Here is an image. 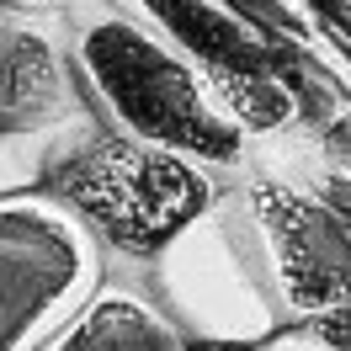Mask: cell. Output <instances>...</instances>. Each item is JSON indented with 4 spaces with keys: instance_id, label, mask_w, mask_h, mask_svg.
<instances>
[{
    "instance_id": "obj_1",
    "label": "cell",
    "mask_w": 351,
    "mask_h": 351,
    "mask_svg": "<svg viewBox=\"0 0 351 351\" xmlns=\"http://www.w3.org/2000/svg\"><path fill=\"white\" fill-rule=\"evenodd\" d=\"M53 192L123 256H154L202 213V176L154 144L96 138L53 171Z\"/></svg>"
},
{
    "instance_id": "obj_2",
    "label": "cell",
    "mask_w": 351,
    "mask_h": 351,
    "mask_svg": "<svg viewBox=\"0 0 351 351\" xmlns=\"http://www.w3.org/2000/svg\"><path fill=\"white\" fill-rule=\"evenodd\" d=\"M80 53L107 107L123 117L128 133H138V144H154L165 154H202V160H229L240 149V133L208 112L192 69H181L165 48L138 38L133 27H90L80 38Z\"/></svg>"
},
{
    "instance_id": "obj_3",
    "label": "cell",
    "mask_w": 351,
    "mask_h": 351,
    "mask_svg": "<svg viewBox=\"0 0 351 351\" xmlns=\"http://www.w3.org/2000/svg\"><path fill=\"white\" fill-rule=\"evenodd\" d=\"M256 213L271 234L287 304L304 308L308 319L335 304H351V213L346 208L298 197L287 186H261Z\"/></svg>"
},
{
    "instance_id": "obj_4",
    "label": "cell",
    "mask_w": 351,
    "mask_h": 351,
    "mask_svg": "<svg viewBox=\"0 0 351 351\" xmlns=\"http://www.w3.org/2000/svg\"><path fill=\"white\" fill-rule=\"evenodd\" d=\"M144 5L181 38V48L197 53V64L208 69L219 96L250 128H277L287 117V90L266 64V48L234 16H223L208 0H144Z\"/></svg>"
},
{
    "instance_id": "obj_5",
    "label": "cell",
    "mask_w": 351,
    "mask_h": 351,
    "mask_svg": "<svg viewBox=\"0 0 351 351\" xmlns=\"http://www.w3.org/2000/svg\"><path fill=\"white\" fill-rule=\"evenodd\" d=\"M75 277V245L59 223L32 208H0V351L22 341V330L59 298Z\"/></svg>"
},
{
    "instance_id": "obj_6",
    "label": "cell",
    "mask_w": 351,
    "mask_h": 351,
    "mask_svg": "<svg viewBox=\"0 0 351 351\" xmlns=\"http://www.w3.org/2000/svg\"><path fill=\"white\" fill-rule=\"evenodd\" d=\"M59 96H64V75L48 43L22 27H0V117L32 123L48 107H59Z\"/></svg>"
},
{
    "instance_id": "obj_7",
    "label": "cell",
    "mask_w": 351,
    "mask_h": 351,
    "mask_svg": "<svg viewBox=\"0 0 351 351\" xmlns=\"http://www.w3.org/2000/svg\"><path fill=\"white\" fill-rule=\"evenodd\" d=\"M53 351H181L176 335L154 314H144L128 298H107L90 314H80V325L69 330Z\"/></svg>"
},
{
    "instance_id": "obj_8",
    "label": "cell",
    "mask_w": 351,
    "mask_h": 351,
    "mask_svg": "<svg viewBox=\"0 0 351 351\" xmlns=\"http://www.w3.org/2000/svg\"><path fill=\"white\" fill-rule=\"evenodd\" d=\"M308 330H314L330 351H351V304H335V308H325V314H314Z\"/></svg>"
},
{
    "instance_id": "obj_9",
    "label": "cell",
    "mask_w": 351,
    "mask_h": 351,
    "mask_svg": "<svg viewBox=\"0 0 351 351\" xmlns=\"http://www.w3.org/2000/svg\"><path fill=\"white\" fill-rule=\"evenodd\" d=\"M213 351H256V346H213Z\"/></svg>"
}]
</instances>
